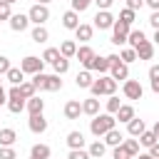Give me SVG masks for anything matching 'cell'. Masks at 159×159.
I'll return each mask as SVG.
<instances>
[{
	"label": "cell",
	"instance_id": "obj_1",
	"mask_svg": "<svg viewBox=\"0 0 159 159\" xmlns=\"http://www.w3.org/2000/svg\"><path fill=\"white\" fill-rule=\"evenodd\" d=\"M117 127V117L114 114H109V112H99L97 117H92L89 119V132L94 134V137H104L109 129H114Z\"/></svg>",
	"mask_w": 159,
	"mask_h": 159
},
{
	"label": "cell",
	"instance_id": "obj_2",
	"mask_svg": "<svg viewBox=\"0 0 159 159\" xmlns=\"http://www.w3.org/2000/svg\"><path fill=\"white\" fill-rule=\"evenodd\" d=\"M117 84H119V82H117L112 75H102L99 80L92 82L89 92H92V97H109V94L117 92Z\"/></svg>",
	"mask_w": 159,
	"mask_h": 159
},
{
	"label": "cell",
	"instance_id": "obj_3",
	"mask_svg": "<svg viewBox=\"0 0 159 159\" xmlns=\"http://www.w3.org/2000/svg\"><path fill=\"white\" fill-rule=\"evenodd\" d=\"M129 30H132V25H127V22H122V20H117L114 25H112V45H117V47H122V45H127V35H129Z\"/></svg>",
	"mask_w": 159,
	"mask_h": 159
},
{
	"label": "cell",
	"instance_id": "obj_4",
	"mask_svg": "<svg viewBox=\"0 0 159 159\" xmlns=\"http://www.w3.org/2000/svg\"><path fill=\"white\" fill-rule=\"evenodd\" d=\"M27 17H30V22H32V25H45V22L50 20V7H47V5L35 2V5L27 10Z\"/></svg>",
	"mask_w": 159,
	"mask_h": 159
},
{
	"label": "cell",
	"instance_id": "obj_5",
	"mask_svg": "<svg viewBox=\"0 0 159 159\" xmlns=\"http://www.w3.org/2000/svg\"><path fill=\"white\" fill-rule=\"evenodd\" d=\"M20 67H22V72H25V75H37V72H42L45 60H42V57H37V55H27V57H22V60H20Z\"/></svg>",
	"mask_w": 159,
	"mask_h": 159
},
{
	"label": "cell",
	"instance_id": "obj_6",
	"mask_svg": "<svg viewBox=\"0 0 159 159\" xmlns=\"http://www.w3.org/2000/svg\"><path fill=\"white\" fill-rule=\"evenodd\" d=\"M122 92H124L127 99H142L144 87L139 84V80H124V82H122Z\"/></svg>",
	"mask_w": 159,
	"mask_h": 159
},
{
	"label": "cell",
	"instance_id": "obj_7",
	"mask_svg": "<svg viewBox=\"0 0 159 159\" xmlns=\"http://www.w3.org/2000/svg\"><path fill=\"white\" fill-rule=\"evenodd\" d=\"M114 22H117V17L109 10H97V15H94V27L97 30H112Z\"/></svg>",
	"mask_w": 159,
	"mask_h": 159
},
{
	"label": "cell",
	"instance_id": "obj_8",
	"mask_svg": "<svg viewBox=\"0 0 159 159\" xmlns=\"http://www.w3.org/2000/svg\"><path fill=\"white\" fill-rule=\"evenodd\" d=\"M7 25H10L12 32H25V30L30 27V17H27V12H25V15H22V12H12V17L7 20Z\"/></svg>",
	"mask_w": 159,
	"mask_h": 159
},
{
	"label": "cell",
	"instance_id": "obj_9",
	"mask_svg": "<svg viewBox=\"0 0 159 159\" xmlns=\"http://www.w3.org/2000/svg\"><path fill=\"white\" fill-rule=\"evenodd\" d=\"M109 75H112L117 82H119V80L124 82V80H129V65H127V62H122V60L117 57V60L112 62V67H109Z\"/></svg>",
	"mask_w": 159,
	"mask_h": 159
},
{
	"label": "cell",
	"instance_id": "obj_10",
	"mask_svg": "<svg viewBox=\"0 0 159 159\" xmlns=\"http://www.w3.org/2000/svg\"><path fill=\"white\" fill-rule=\"evenodd\" d=\"M94 55H97V52H94V50H92L89 45H80V47H77V55H75V57L80 60V65H82L84 70H89V62L94 60Z\"/></svg>",
	"mask_w": 159,
	"mask_h": 159
},
{
	"label": "cell",
	"instance_id": "obj_11",
	"mask_svg": "<svg viewBox=\"0 0 159 159\" xmlns=\"http://www.w3.org/2000/svg\"><path fill=\"white\" fill-rule=\"evenodd\" d=\"M27 127H30L32 134H45V132H47V119H45L42 114H30Z\"/></svg>",
	"mask_w": 159,
	"mask_h": 159
},
{
	"label": "cell",
	"instance_id": "obj_12",
	"mask_svg": "<svg viewBox=\"0 0 159 159\" xmlns=\"http://www.w3.org/2000/svg\"><path fill=\"white\" fill-rule=\"evenodd\" d=\"M62 27L75 32V30L80 27V12H77V10H67V12L62 15Z\"/></svg>",
	"mask_w": 159,
	"mask_h": 159
},
{
	"label": "cell",
	"instance_id": "obj_13",
	"mask_svg": "<svg viewBox=\"0 0 159 159\" xmlns=\"http://www.w3.org/2000/svg\"><path fill=\"white\" fill-rule=\"evenodd\" d=\"M92 32H94V25H87V22H80V27L75 30V40H80L82 45H87L92 40Z\"/></svg>",
	"mask_w": 159,
	"mask_h": 159
},
{
	"label": "cell",
	"instance_id": "obj_14",
	"mask_svg": "<svg viewBox=\"0 0 159 159\" xmlns=\"http://www.w3.org/2000/svg\"><path fill=\"white\" fill-rule=\"evenodd\" d=\"M82 114H87V117H97V114H99V99H97V97H87V99H82Z\"/></svg>",
	"mask_w": 159,
	"mask_h": 159
},
{
	"label": "cell",
	"instance_id": "obj_15",
	"mask_svg": "<svg viewBox=\"0 0 159 159\" xmlns=\"http://www.w3.org/2000/svg\"><path fill=\"white\" fill-rule=\"evenodd\" d=\"M62 112H65L67 119H80V114H82V102H80V99H70Z\"/></svg>",
	"mask_w": 159,
	"mask_h": 159
},
{
	"label": "cell",
	"instance_id": "obj_16",
	"mask_svg": "<svg viewBox=\"0 0 159 159\" xmlns=\"http://www.w3.org/2000/svg\"><path fill=\"white\" fill-rule=\"evenodd\" d=\"M17 142V132L12 127H0V147H12Z\"/></svg>",
	"mask_w": 159,
	"mask_h": 159
},
{
	"label": "cell",
	"instance_id": "obj_17",
	"mask_svg": "<svg viewBox=\"0 0 159 159\" xmlns=\"http://www.w3.org/2000/svg\"><path fill=\"white\" fill-rule=\"evenodd\" d=\"M92 82H94L92 70H82V72H77V77H75V84H77L80 89H89V87H92Z\"/></svg>",
	"mask_w": 159,
	"mask_h": 159
},
{
	"label": "cell",
	"instance_id": "obj_18",
	"mask_svg": "<svg viewBox=\"0 0 159 159\" xmlns=\"http://www.w3.org/2000/svg\"><path fill=\"white\" fill-rule=\"evenodd\" d=\"M67 147L70 149H84V134L80 129H72L67 134Z\"/></svg>",
	"mask_w": 159,
	"mask_h": 159
},
{
	"label": "cell",
	"instance_id": "obj_19",
	"mask_svg": "<svg viewBox=\"0 0 159 159\" xmlns=\"http://www.w3.org/2000/svg\"><path fill=\"white\" fill-rule=\"evenodd\" d=\"M89 70H92V72H99V75H107V72H109V60L94 55V60L89 62Z\"/></svg>",
	"mask_w": 159,
	"mask_h": 159
},
{
	"label": "cell",
	"instance_id": "obj_20",
	"mask_svg": "<svg viewBox=\"0 0 159 159\" xmlns=\"http://www.w3.org/2000/svg\"><path fill=\"white\" fill-rule=\"evenodd\" d=\"M144 129H147V124H144V119H139V117H134V119L127 122V134H129V137H139Z\"/></svg>",
	"mask_w": 159,
	"mask_h": 159
},
{
	"label": "cell",
	"instance_id": "obj_21",
	"mask_svg": "<svg viewBox=\"0 0 159 159\" xmlns=\"http://www.w3.org/2000/svg\"><path fill=\"white\" fill-rule=\"evenodd\" d=\"M122 142H124V134H122L117 127H114V129H109V132L104 134V144H107V147H112V149H114V147H119Z\"/></svg>",
	"mask_w": 159,
	"mask_h": 159
},
{
	"label": "cell",
	"instance_id": "obj_22",
	"mask_svg": "<svg viewBox=\"0 0 159 159\" xmlns=\"http://www.w3.org/2000/svg\"><path fill=\"white\" fill-rule=\"evenodd\" d=\"M5 80H7L10 84H22V82H25V72H22V67H10V70L5 72Z\"/></svg>",
	"mask_w": 159,
	"mask_h": 159
},
{
	"label": "cell",
	"instance_id": "obj_23",
	"mask_svg": "<svg viewBox=\"0 0 159 159\" xmlns=\"http://www.w3.org/2000/svg\"><path fill=\"white\" fill-rule=\"evenodd\" d=\"M42 89H47V92H60L62 89V80H60V75H47L45 77V84H42Z\"/></svg>",
	"mask_w": 159,
	"mask_h": 159
},
{
	"label": "cell",
	"instance_id": "obj_24",
	"mask_svg": "<svg viewBox=\"0 0 159 159\" xmlns=\"http://www.w3.org/2000/svg\"><path fill=\"white\" fill-rule=\"evenodd\" d=\"M25 109H27V114H42V112H45V99H40V97L35 94V97L27 99V107H25Z\"/></svg>",
	"mask_w": 159,
	"mask_h": 159
},
{
	"label": "cell",
	"instance_id": "obj_25",
	"mask_svg": "<svg viewBox=\"0 0 159 159\" xmlns=\"http://www.w3.org/2000/svg\"><path fill=\"white\" fill-rule=\"evenodd\" d=\"M30 37H32V42H37V45H40V42H47V40H50V32H47V27H45V25H35V27H32V32H30Z\"/></svg>",
	"mask_w": 159,
	"mask_h": 159
},
{
	"label": "cell",
	"instance_id": "obj_26",
	"mask_svg": "<svg viewBox=\"0 0 159 159\" xmlns=\"http://www.w3.org/2000/svg\"><path fill=\"white\" fill-rule=\"evenodd\" d=\"M127 42H129V47H134V50H137L142 42H147V35H144L142 30H134V27H132V30H129V35H127Z\"/></svg>",
	"mask_w": 159,
	"mask_h": 159
},
{
	"label": "cell",
	"instance_id": "obj_27",
	"mask_svg": "<svg viewBox=\"0 0 159 159\" xmlns=\"http://www.w3.org/2000/svg\"><path fill=\"white\" fill-rule=\"evenodd\" d=\"M137 57H139V60H152V57H154V42H152V40L142 42V45L137 47Z\"/></svg>",
	"mask_w": 159,
	"mask_h": 159
},
{
	"label": "cell",
	"instance_id": "obj_28",
	"mask_svg": "<svg viewBox=\"0 0 159 159\" xmlns=\"http://www.w3.org/2000/svg\"><path fill=\"white\" fill-rule=\"evenodd\" d=\"M87 152H89V159H102L104 152H107V144L97 139V142H92V144L87 147Z\"/></svg>",
	"mask_w": 159,
	"mask_h": 159
},
{
	"label": "cell",
	"instance_id": "obj_29",
	"mask_svg": "<svg viewBox=\"0 0 159 159\" xmlns=\"http://www.w3.org/2000/svg\"><path fill=\"white\" fill-rule=\"evenodd\" d=\"M114 117H117V122L127 124L129 119H134V107H132V104H122V107H119V112H117Z\"/></svg>",
	"mask_w": 159,
	"mask_h": 159
},
{
	"label": "cell",
	"instance_id": "obj_30",
	"mask_svg": "<svg viewBox=\"0 0 159 159\" xmlns=\"http://www.w3.org/2000/svg\"><path fill=\"white\" fill-rule=\"evenodd\" d=\"M60 55H62V57H70V60H72V57L77 55V42H75V40H65V42L60 45Z\"/></svg>",
	"mask_w": 159,
	"mask_h": 159
},
{
	"label": "cell",
	"instance_id": "obj_31",
	"mask_svg": "<svg viewBox=\"0 0 159 159\" xmlns=\"http://www.w3.org/2000/svg\"><path fill=\"white\" fill-rule=\"evenodd\" d=\"M50 154H52V149L47 144H32V149H30V157H37V159H50Z\"/></svg>",
	"mask_w": 159,
	"mask_h": 159
},
{
	"label": "cell",
	"instance_id": "obj_32",
	"mask_svg": "<svg viewBox=\"0 0 159 159\" xmlns=\"http://www.w3.org/2000/svg\"><path fill=\"white\" fill-rule=\"evenodd\" d=\"M25 107H27V99H25V97H15V99H7V109H10L12 114H20Z\"/></svg>",
	"mask_w": 159,
	"mask_h": 159
},
{
	"label": "cell",
	"instance_id": "obj_33",
	"mask_svg": "<svg viewBox=\"0 0 159 159\" xmlns=\"http://www.w3.org/2000/svg\"><path fill=\"white\" fill-rule=\"evenodd\" d=\"M157 142H159V139H157V134H154L152 129H144V132L139 134V144H142V147H147V149H149L152 144H157Z\"/></svg>",
	"mask_w": 159,
	"mask_h": 159
},
{
	"label": "cell",
	"instance_id": "obj_34",
	"mask_svg": "<svg viewBox=\"0 0 159 159\" xmlns=\"http://www.w3.org/2000/svg\"><path fill=\"white\" fill-rule=\"evenodd\" d=\"M60 57H62V55H60V47H47V50L42 52V60H45L47 65H55Z\"/></svg>",
	"mask_w": 159,
	"mask_h": 159
},
{
	"label": "cell",
	"instance_id": "obj_35",
	"mask_svg": "<svg viewBox=\"0 0 159 159\" xmlns=\"http://www.w3.org/2000/svg\"><path fill=\"white\" fill-rule=\"evenodd\" d=\"M122 144H124V149L129 152V157H137V154H139V147H142V144H139V137H132V139H124Z\"/></svg>",
	"mask_w": 159,
	"mask_h": 159
},
{
	"label": "cell",
	"instance_id": "obj_36",
	"mask_svg": "<svg viewBox=\"0 0 159 159\" xmlns=\"http://www.w3.org/2000/svg\"><path fill=\"white\" fill-rule=\"evenodd\" d=\"M20 92H22V97H25V99H30V97H35L37 87H35V82H32V80H25V82L20 84Z\"/></svg>",
	"mask_w": 159,
	"mask_h": 159
},
{
	"label": "cell",
	"instance_id": "obj_37",
	"mask_svg": "<svg viewBox=\"0 0 159 159\" xmlns=\"http://www.w3.org/2000/svg\"><path fill=\"white\" fill-rule=\"evenodd\" d=\"M117 20H122V22H127V25H134V20H137V10L124 7V10L119 12V17H117Z\"/></svg>",
	"mask_w": 159,
	"mask_h": 159
},
{
	"label": "cell",
	"instance_id": "obj_38",
	"mask_svg": "<svg viewBox=\"0 0 159 159\" xmlns=\"http://www.w3.org/2000/svg\"><path fill=\"white\" fill-rule=\"evenodd\" d=\"M119 60H122V62H127V65H132V62H134V60H139V57H137V50H134V47H124V50L119 52Z\"/></svg>",
	"mask_w": 159,
	"mask_h": 159
},
{
	"label": "cell",
	"instance_id": "obj_39",
	"mask_svg": "<svg viewBox=\"0 0 159 159\" xmlns=\"http://www.w3.org/2000/svg\"><path fill=\"white\" fill-rule=\"evenodd\" d=\"M52 70H55V75H60V77H62V75L70 70V57H60V60L52 65Z\"/></svg>",
	"mask_w": 159,
	"mask_h": 159
},
{
	"label": "cell",
	"instance_id": "obj_40",
	"mask_svg": "<svg viewBox=\"0 0 159 159\" xmlns=\"http://www.w3.org/2000/svg\"><path fill=\"white\" fill-rule=\"evenodd\" d=\"M119 107H122L119 97H117V94H109V97H107V112H109V114H117Z\"/></svg>",
	"mask_w": 159,
	"mask_h": 159
},
{
	"label": "cell",
	"instance_id": "obj_41",
	"mask_svg": "<svg viewBox=\"0 0 159 159\" xmlns=\"http://www.w3.org/2000/svg\"><path fill=\"white\" fill-rule=\"evenodd\" d=\"M112 159H129V152L124 149V144H119V147L112 149Z\"/></svg>",
	"mask_w": 159,
	"mask_h": 159
},
{
	"label": "cell",
	"instance_id": "obj_42",
	"mask_svg": "<svg viewBox=\"0 0 159 159\" xmlns=\"http://www.w3.org/2000/svg\"><path fill=\"white\" fill-rule=\"evenodd\" d=\"M67 159H89V152L87 149H70Z\"/></svg>",
	"mask_w": 159,
	"mask_h": 159
},
{
	"label": "cell",
	"instance_id": "obj_43",
	"mask_svg": "<svg viewBox=\"0 0 159 159\" xmlns=\"http://www.w3.org/2000/svg\"><path fill=\"white\" fill-rule=\"evenodd\" d=\"M10 17H12V5L0 0V20H10Z\"/></svg>",
	"mask_w": 159,
	"mask_h": 159
},
{
	"label": "cell",
	"instance_id": "obj_44",
	"mask_svg": "<svg viewBox=\"0 0 159 159\" xmlns=\"http://www.w3.org/2000/svg\"><path fill=\"white\" fill-rule=\"evenodd\" d=\"M94 0H72V10H77V12H84L89 5H92Z\"/></svg>",
	"mask_w": 159,
	"mask_h": 159
},
{
	"label": "cell",
	"instance_id": "obj_45",
	"mask_svg": "<svg viewBox=\"0 0 159 159\" xmlns=\"http://www.w3.org/2000/svg\"><path fill=\"white\" fill-rule=\"evenodd\" d=\"M0 159H17L12 147H0Z\"/></svg>",
	"mask_w": 159,
	"mask_h": 159
},
{
	"label": "cell",
	"instance_id": "obj_46",
	"mask_svg": "<svg viewBox=\"0 0 159 159\" xmlns=\"http://www.w3.org/2000/svg\"><path fill=\"white\" fill-rule=\"evenodd\" d=\"M45 77H47L45 72H37V75H32V82H35V87H37V89H42V84H45Z\"/></svg>",
	"mask_w": 159,
	"mask_h": 159
},
{
	"label": "cell",
	"instance_id": "obj_47",
	"mask_svg": "<svg viewBox=\"0 0 159 159\" xmlns=\"http://www.w3.org/2000/svg\"><path fill=\"white\" fill-rule=\"evenodd\" d=\"M10 67H12V65H10V60H7L5 55H0V75H2V77H5V72H7Z\"/></svg>",
	"mask_w": 159,
	"mask_h": 159
},
{
	"label": "cell",
	"instance_id": "obj_48",
	"mask_svg": "<svg viewBox=\"0 0 159 159\" xmlns=\"http://www.w3.org/2000/svg\"><path fill=\"white\" fill-rule=\"evenodd\" d=\"M149 25H152L154 30H159V10H152V15H149Z\"/></svg>",
	"mask_w": 159,
	"mask_h": 159
},
{
	"label": "cell",
	"instance_id": "obj_49",
	"mask_svg": "<svg viewBox=\"0 0 159 159\" xmlns=\"http://www.w3.org/2000/svg\"><path fill=\"white\" fill-rule=\"evenodd\" d=\"M127 7H132V10H142V7H144V0H127Z\"/></svg>",
	"mask_w": 159,
	"mask_h": 159
},
{
	"label": "cell",
	"instance_id": "obj_50",
	"mask_svg": "<svg viewBox=\"0 0 159 159\" xmlns=\"http://www.w3.org/2000/svg\"><path fill=\"white\" fill-rule=\"evenodd\" d=\"M112 2H114V0H94V5H97L99 10H109V7H112Z\"/></svg>",
	"mask_w": 159,
	"mask_h": 159
},
{
	"label": "cell",
	"instance_id": "obj_51",
	"mask_svg": "<svg viewBox=\"0 0 159 159\" xmlns=\"http://www.w3.org/2000/svg\"><path fill=\"white\" fill-rule=\"evenodd\" d=\"M149 80H159V65H152L149 67Z\"/></svg>",
	"mask_w": 159,
	"mask_h": 159
},
{
	"label": "cell",
	"instance_id": "obj_52",
	"mask_svg": "<svg viewBox=\"0 0 159 159\" xmlns=\"http://www.w3.org/2000/svg\"><path fill=\"white\" fill-rule=\"evenodd\" d=\"M149 154H152V157H154V159H159V142H157V144H152V147H149Z\"/></svg>",
	"mask_w": 159,
	"mask_h": 159
},
{
	"label": "cell",
	"instance_id": "obj_53",
	"mask_svg": "<svg viewBox=\"0 0 159 159\" xmlns=\"http://www.w3.org/2000/svg\"><path fill=\"white\" fill-rule=\"evenodd\" d=\"M149 84H152V92L159 94V80H149Z\"/></svg>",
	"mask_w": 159,
	"mask_h": 159
},
{
	"label": "cell",
	"instance_id": "obj_54",
	"mask_svg": "<svg viewBox=\"0 0 159 159\" xmlns=\"http://www.w3.org/2000/svg\"><path fill=\"white\" fill-rule=\"evenodd\" d=\"M0 104H7V92L2 89V84H0Z\"/></svg>",
	"mask_w": 159,
	"mask_h": 159
},
{
	"label": "cell",
	"instance_id": "obj_55",
	"mask_svg": "<svg viewBox=\"0 0 159 159\" xmlns=\"http://www.w3.org/2000/svg\"><path fill=\"white\" fill-rule=\"evenodd\" d=\"M144 5H149L152 10H159V0H144Z\"/></svg>",
	"mask_w": 159,
	"mask_h": 159
},
{
	"label": "cell",
	"instance_id": "obj_56",
	"mask_svg": "<svg viewBox=\"0 0 159 159\" xmlns=\"http://www.w3.org/2000/svg\"><path fill=\"white\" fill-rule=\"evenodd\" d=\"M134 159H154V157H152V154H149V152H144V154H142V152H139V154H137V157H134Z\"/></svg>",
	"mask_w": 159,
	"mask_h": 159
},
{
	"label": "cell",
	"instance_id": "obj_57",
	"mask_svg": "<svg viewBox=\"0 0 159 159\" xmlns=\"http://www.w3.org/2000/svg\"><path fill=\"white\" fill-rule=\"evenodd\" d=\"M152 132H154V134H157V139H159V119L154 122V127H152Z\"/></svg>",
	"mask_w": 159,
	"mask_h": 159
},
{
	"label": "cell",
	"instance_id": "obj_58",
	"mask_svg": "<svg viewBox=\"0 0 159 159\" xmlns=\"http://www.w3.org/2000/svg\"><path fill=\"white\" fill-rule=\"evenodd\" d=\"M152 42H154V45H159V30H154V37H152Z\"/></svg>",
	"mask_w": 159,
	"mask_h": 159
},
{
	"label": "cell",
	"instance_id": "obj_59",
	"mask_svg": "<svg viewBox=\"0 0 159 159\" xmlns=\"http://www.w3.org/2000/svg\"><path fill=\"white\" fill-rule=\"evenodd\" d=\"M37 2H40V5H50L52 0H37Z\"/></svg>",
	"mask_w": 159,
	"mask_h": 159
},
{
	"label": "cell",
	"instance_id": "obj_60",
	"mask_svg": "<svg viewBox=\"0 0 159 159\" xmlns=\"http://www.w3.org/2000/svg\"><path fill=\"white\" fill-rule=\"evenodd\" d=\"M2 2H7V5H15V2H17V0H2Z\"/></svg>",
	"mask_w": 159,
	"mask_h": 159
},
{
	"label": "cell",
	"instance_id": "obj_61",
	"mask_svg": "<svg viewBox=\"0 0 159 159\" xmlns=\"http://www.w3.org/2000/svg\"><path fill=\"white\" fill-rule=\"evenodd\" d=\"M30 159H37V157H30Z\"/></svg>",
	"mask_w": 159,
	"mask_h": 159
},
{
	"label": "cell",
	"instance_id": "obj_62",
	"mask_svg": "<svg viewBox=\"0 0 159 159\" xmlns=\"http://www.w3.org/2000/svg\"><path fill=\"white\" fill-rule=\"evenodd\" d=\"M0 77H2V75H0Z\"/></svg>",
	"mask_w": 159,
	"mask_h": 159
}]
</instances>
